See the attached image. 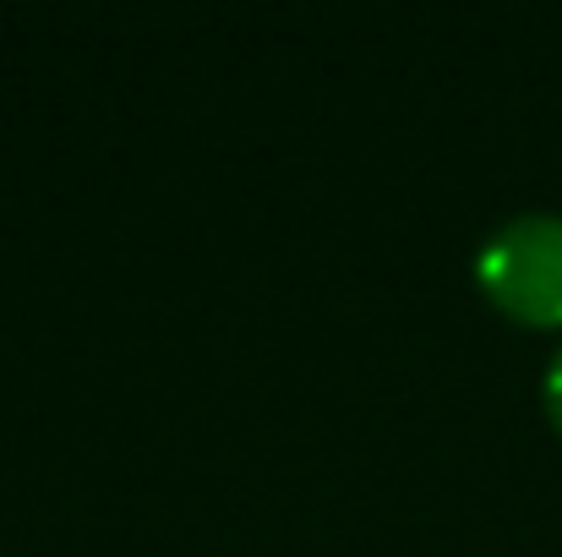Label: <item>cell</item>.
Here are the masks:
<instances>
[{"mask_svg":"<svg viewBox=\"0 0 562 557\" xmlns=\"http://www.w3.org/2000/svg\"><path fill=\"white\" fill-rule=\"evenodd\" d=\"M475 279L503 312L562 323V213L536 208L503 219L475 252Z\"/></svg>","mask_w":562,"mask_h":557,"instance_id":"6da1fadb","label":"cell"},{"mask_svg":"<svg viewBox=\"0 0 562 557\" xmlns=\"http://www.w3.org/2000/svg\"><path fill=\"white\" fill-rule=\"evenodd\" d=\"M541 393H547V410H552V421L562 426V345L552 350V361H547V377H541Z\"/></svg>","mask_w":562,"mask_h":557,"instance_id":"7a4b0ae2","label":"cell"}]
</instances>
